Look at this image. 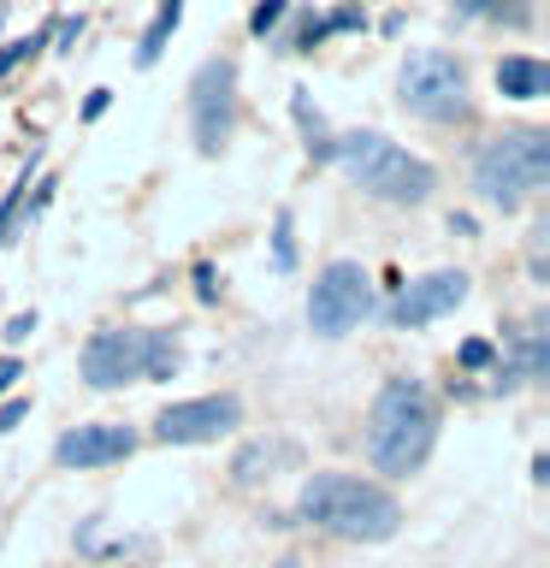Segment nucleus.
Segmentation results:
<instances>
[{
  "instance_id": "f257e3e1",
  "label": "nucleus",
  "mask_w": 550,
  "mask_h": 568,
  "mask_svg": "<svg viewBox=\"0 0 550 568\" xmlns=\"http://www.w3.org/2000/svg\"><path fill=\"white\" fill-rule=\"evenodd\" d=\"M296 521H308L332 539H355V545H385L403 527V504L390 497L379 479L361 474H308V486L296 491Z\"/></svg>"
},
{
  "instance_id": "f03ea898",
  "label": "nucleus",
  "mask_w": 550,
  "mask_h": 568,
  "mask_svg": "<svg viewBox=\"0 0 550 568\" xmlns=\"http://www.w3.org/2000/svg\"><path fill=\"white\" fill-rule=\"evenodd\" d=\"M438 444V403L432 390L420 379H397L379 385V397H373V415H367V456L373 468L390 474V479H408L426 468V456H432Z\"/></svg>"
},
{
  "instance_id": "7ed1b4c3",
  "label": "nucleus",
  "mask_w": 550,
  "mask_h": 568,
  "mask_svg": "<svg viewBox=\"0 0 550 568\" xmlns=\"http://www.w3.org/2000/svg\"><path fill=\"white\" fill-rule=\"evenodd\" d=\"M332 166H344V178L355 190H367L373 202H390V207H420L432 202L438 190V172L426 166L420 154H408L403 142H390L379 131H349L332 142Z\"/></svg>"
},
{
  "instance_id": "20e7f679",
  "label": "nucleus",
  "mask_w": 550,
  "mask_h": 568,
  "mask_svg": "<svg viewBox=\"0 0 550 568\" xmlns=\"http://www.w3.org/2000/svg\"><path fill=\"white\" fill-rule=\"evenodd\" d=\"M184 349L166 326H101L83 344V379L95 390H119L131 379H172Z\"/></svg>"
},
{
  "instance_id": "39448f33",
  "label": "nucleus",
  "mask_w": 550,
  "mask_h": 568,
  "mask_svg": "<svg viewBox=\"0 0 550 568\" xmlns=\"http://www.w3.org/2000/svg\"><path fill=\"white\" fill-rule=\"evenodd\" d=\"M550 178V131H503L473 154V190L486 207L515 213Z\"/></svg>"
},
{
  "instance_id": "423d86ee",
  "label": "nucleus",
  "mask_w": 550,
  "mask_h": 568,
  "mask_svg": "<svg viewBox=\"0 0 550 568\" xmlns=\"http://www.w3.org/2000/svg\"><path fill=\"white\" fill-rule=\"evenodd\" d=\"M397 101L426 124H456V119H468V106H473L468 101V71H461L456 53L420 48V53H408L403 71H397Z\"/></svg>"
},
{
  "instance_id": "0eeeda50",
  "label": "nucleus",
  "mask_w": 550,
  "mask_h": 568,
  "mask_svg": "<svg viewBox=\"0 0 550 568\" xmlns=\"http://www.w3.org/2000/svg\"><path fill=\"white\" fill-rule=\"evenodd\" d=\"M231 131H237V65L225 53L195 65L190 78V136H195V154H225Z\"/></svg>"
},
{
  "instance_id": "6e6552de",
  "label": "nucleus",
  "mask_w": 550,
  "mask_h": 568,
  "mask_svg": "<svg viewBox=\"0 0 550 568\" xmlns=\"http://www.w3.org/2000/svg\"><path fill=\"white\" fill-rule=\"evenodd\" d=\"M373 314V278L361 261H326L319 278L308 284V326L314 337H344Z\"/></svg>"
},
{
  "instance_id": "1a4fd4ad",
  "label": "nucleus",
  "mask_w": 550,
  "mask_h": 568,
  "mask_svg": "<svg viewBox=\"0 0 550 568\" xmlns=\"http://www.w3.org/2000/svg\"><path fill=\"white\" fill-rule=\"evenodd\" d=\"M243 426V403L231 390H213V397H190V403H166L154 415V438L160 444H213Z\"/></svg>"
},
{
  "instance_id": "9d476101",
  "label": "nucleus",
  "mask_w": 550,
  "mask_h": 568,
  "mask_svg": "<svg viewBox=\"0 0 550 568\" xmlns=\"http://www.w3.org/2000/svg\"><path fill=\"white\" fill-rule=\"evenodd\" d=\"M468 291H473L468 273L438 266V273H426V278H408L385 314H390V326H397V332H420V326H432V320L456 314L461 302H468Z\"/></svg>"
},
{
  "instance_id": "9b49d317",
  "label": "nucleus",
  "mask_w": 550,
  "mask_h": 568,
  "mask_svg": "<svg viewBox=\"0 0 550 568\" xmlns=\"http://www.w3.org/2000/svg\"><path fill=\"white\" fill-rule=\"evenodd\" d=\"M136 456V433L119 420H89V426H71V433L53 444V462L60 468H113V462Z\"/></svg>"
},
{
  "instance_id": "f8f14e48",
  "label": "nucleus",
  "mask_w": 550,
  "mask_h": 568,
  "mask_svg": "<svg viewBox=\"0 0 550 568\" xmlns=\"http://www.w3.org/2000/svg\"><path fill=\"white\" fill-rule=\"evenodd\" d=\"M497 89H503L509 101H544L550 95V65L532 60V53H509V60H497Z\"/></svg>"
},
{
  "instance_id": "ddd939ff",
  "label": "nucleus",
  "mask_w": 550,
  "mask_h": 568,
  "mask_svg": "<svg viewBox=\"0 0 550 568\" xmlns=\"http://www.w3.org/2000/svg\"><path fill=\"white\" fill-rule=\"evenodd\" d=\"M509 344H515V379L521 385H539L544 373H550V332H544V314L539 320H527L521 332H509Z\"/></svg>"
},
{
  "instance_id": "4468645a",
  "label": "nucleus",
  "mask_w": 550,
  "mask_h": 568,
  "mask_svg": "<svg viewBox=\"0 0 550 568\" xmlns=\"http://www.w3.org/2000/svg\"><path fill=\"white\" fill-rule=\"evenodd\" d=\"M291 119H296V131H302V142H308V160L314 166H332V124H326V113L308 101V89H291Z\"/></svg>"
},
{
  "instance_id": "2eb2a0df",
  "label": "nucleus",
  "mask_w": 550,
  "mask_h": 568,
  "mask_svg": "<svg viewBox=\"0 0 550 568\" xmlns=\"http://www.w3.org/2000/svg\"><path fill=\"white\" fill-rule=\"evenodd\" d=\"M177 24H184V0H160L154 18H149V30H142V42H136V65L142 71L160 65V53H166V42L177 36Z\"/></svg>"
},
{
  "instance_id": "dca6fc26",
  "label": "nucleus",
  "mask_w": 550,
  "mask_h": 568,
  "mask_svg": "<svg viewBox=\"0 0 550 568\" xmlns=\"http://www.w3.org/2000/svg\"><path fill=\"white\" fill-rule=\"evenodd\" d=\"M278 462H296V444L291 438H273V444H248V450L231 462V474H237V486H255V479H273Z\"/></svg>"
},
{
  "instance_id": "f3484780",
  "label": "nucleus",
  "mask_w": 550,
  "mask_h": 568,
  "mask_svg": "<svg viewBox=\"0 0 550 568\" xmlns=\"http://www.w3.org/2000/svg\"><path fill=\"white\" fill-rule=\"evenodd\" d=\"M42 149H35L30 160H24V166H18V178H12V190L7 195H0V243H7L12 237V231H18V207H24V195H30V184H35V172H42Z\"/></svg>"
},
{
  "instance_id": "a211bd4d",
  "label": "nucleus",
  "mask_w": 550,
  "mask_h": 568,
  "mask_svg": "<svg viewBox=\"0 0 550 568\" xmlns=\"http://www.w3.org/2000/svg\"><path fill=\"white\" fill-rule=\"evenodd\" d=\"M456 18H486V24H515V30L532 24L521 0H456Z\"/></svg>"
},
{
  "instance_id": "6ab92c4d",
  "label": "nucleus",
  "mask_w": 550,
  "mask_h": 568,
  "mask_svg": "<svg viewBox=\"0 0 550 568\" xmlns=\"http://www.w3.org/2000/svg\"><path fill=\"white\" fill-rule=\"evenodd\" d=\"M326 42V24H319V12H296L291 36H278V53H314Z\"/></svg>"
},
{
  "instance_id": "aec40b11",
  "label": "nucleus",
  "mask_w": 550,
  "mask_h": 568,
  "mask_svg": "<svg viewBox=\"0 0 550 568\" xmlns=\"http://www.w3.org/2000/svg\"><path fill=\"white\" fill-rule=\"evenodd\" d=\"M48 30H53V24H42V30H30V36H18V42L0 48V78H12V71L24 65V60H35V53L48 48Z\"/></svg>"
},
{
  "instance_id": "412c9836",
  "label": "nucleus",
  "mask_w": 550,
  "mask_h": 568,
  "mask_svg": "<svg viewBox=\"0 0 550 568\" xmlns=\"http://www.w3.org/2000/svg\"><path fill=\"white\" fill-rule=\"evenodd\" d=\"M273 261H278V273H296V220H291V207L273 213Z\"/></svg>"
},
{
  "instance_id": "4be33fe9",
  "label": "nucleus",
  "mask_w": 550,
  "mask_h": 568,
  "mask_svg": "<svg viewBox=\"0 0 550 568\" xmlns=\"http://www.w3.org/2000/svg\"><path fill=\"white\" fill-rule=\"evenodd\" d=\"M284 18H291V0H255V12H248V36H261V42H266Z\"/></svg>"
},
{
  "instance_id": "5701e85b",
  "label": "nucleus",
  "mask_w": 550,
  "mask_h": 568,
  "mask_svg": "<svg viewBox=\"0 0 550 568\" xmlns=\"http://www.w3.org/2000/svg\"><path fill=\"white\" fill-rule=\"evenodd\" d=\"M326 24V36H355V30H367V12L361 7H337L332 18H319Z\"/></svg>"
},
{
  "instance_id": "b1692460",
  "label": "nucleus",
  "mask_w": 550,
  "mask_h": 568,
  "mask_svg": "<svg viewBox=\"0 0 550 568\" xmlns=\"http://www.w3.org/2000/svg\"><path fill=\"white\" fill-rule=\"evenodd\" d=\"M78 36H83V12L78 18H60V24L48 30V42H60V53H71V48H78Z\"/></svg>"
},
{
  "instance_id": "393cba45",
  "label": "nucleus",
  "mask_w": 550,
  "mask_h": 568,
  "mask_svg": "<svg viewBox=\"0 0 550 568\" xmlns=\"http://www.w3.org/2000/svg\"><path fill=\"white\" fill-rule=\"evenodd\" d=\"M491 362H497V349L486 337H468V344H461V367H491Z\"/></svg>"
},
{
  "instance_id": "a878e982",
  "label": "nucleus",
  "mask_w": 550,
  "mask_h": 568,
  "mask_svg": "<svg viewBox=\"0 0 550 568\" xmlns=\"http://www.w3.org/2000/svg\"><path fill=\"white\" fill-rule=\"evenodd\" d=\"M30 415V397H12V403H0V433H18Z\"/></svg>"
},
{
  "instance_id": "bb28decb",
  "label": "nucleus",
  "mask_w": 550,
  "mask_h": 568,
  "mask_svg": "<svg viewBox=\"0 0 550 568\" xmlns=\"http://www.w3.org/2000/svg\"><path fill=\"white\" fill-rule=\"evenodd\" d=\"M30 332H35V314H12V320H7V332H0V337H7V344L18 349V344H24Z\"/></svg>"
},
{
  "instance_id": "cd10ccee",
  "label": "nucleus",
  "mask_w": 550,
  "mask_h": 568,
  "mask_svg": "<svg viewBox=\"0 0 550 568\" xmlns=\"http://www.w3.org/2000/svg\"><path fill=\"white\" fill-rule=\"evenodd\" d=\"M195 296H202V302H220V284H213V266H207V261H195Z\"/></svg>"
},
{
  "instance_id": "c85d7f7f",
  "label": "nucleus",
  "mask_w": 550,
  "mask_h": 568,
  "mask_svg": "<svg viewBox=\"0 0 550 568\" xmlns=\"http://www.w3.org/2000/svg\"><path fill=\"white\" fill-rule=\"evenodd\" d=\"M18 379H24V362H18V355H0V397H7Z\"/></svg>"
},
{
  "instance_id": "c756f323",
  "label": "nucleus",
  "mask_w": 550,
  "mask_h": 568,
  "mask_svg": "<svg viewBox=\"0 0 550 568\" xmlns=\"http://www.w3.org/2000/svg\"><path fill=\"white\" fill-rule=\"evenodd\" d=\"M106 101H113V89H89V101H83V119L95 124V119L106 113Z\"/></svg>"
},
{
  "instance_id": "7c9ffc66",
  "label": "nucleus",
  "mask_w": 550,
  "mask_h": 568,
  "mask_svg": "<svg viewBox=\"0 0 550 568\" xmlns=\"http://www.w3.org/2000/svg\"><path fill=\"white\" fill-rule=\"evenodd\" d=\"M278 568H296V562H278Z\"/></svg>"
},
{
  "instance_id": "2f4dec72",
  "label": "nucleus",
  "mask_w": 550,
  "mask_h": 568,
  "mask_svg": "<svg viewBox=\"0 0 550 568\" xmlns=\"http://www.w3.org/2000/svg\"><path fill=\"white\" fill-rule=\"evenodd\" d=\"M0 18H7V12H0Z\"/></svg>"
}]
</instances>
